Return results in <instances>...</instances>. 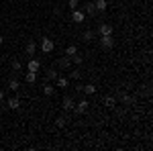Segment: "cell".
<instances>
[{
  "mask_svg": "<svg viewBox=\"0 0 153 151\" xmlns=\"http://www.w3.org/2000/svg\"><path fill=\"white\" fill-rule=\"evenodd\" d=\"M55 49V43H53V39H49V37H43V41H41V51L43 53H51Z\"/></svg>",
  "mask_w": 153,
  "mask_h": 151,
  "instance_id": "6da1fadb",
  "label": "cell"
},
{
  "mask_svg": "<svg viewBox=\"0 0 153 151\" xmlns=\"http://www.w3.org/2000/svg\"><path fill=\"white\" fill-rule=\"evenodd\" d=\"M78 106H74V110H76V115H84L86 110H88V106H90V102H88V98H82L80 102H76Z\"/></svg>",
  "mask_w": 153,
  "mask_h": 151,
  "instance_id": "7a4b0ae2",
  "label": "cell"
},
{
  "mask_svg": "<svg viewBox=\"0 0 153 151\" xmlns=\"http://www.w3.org/2000/svg\"><path fill=\"white\" fill-rule=\"evenodd\" d=\"M100 45H102V49H112V47H114L112 35H102L100 37Z\"/></svg>",
  "mask_w": 153,
  "mask_h": 151,
  "instance_id": "3957f363",
  "label": "cell"
},
{
  "mask_svg": "<svg viewBox=\"0 0 153 151\" xmlns=\"http://www.w3.org/2000/svg\"><path fill=\"white\" fill-rule=\"evenodd\" d=\"M98 35H112V25L110 23H100L98 25Z\"/></svg>",
  "mask_w": 153,
  "mask_h": 151,
  "instance_id": "277c9868",
  "label": "cell"
},
{
  "mask_svg": "<svg viewBox=\"0 0 153 151\" xmlns=\"http://www.w3.org/2000/svg\"><path fill=\"white\" fill-rule=\"evenodd\" d=\"M61 106H63V110H74V106H76V100H74L71 96H63V100H61Z\"/></svg>",
  "mask_w": 153,
  "mask_h": 151,
  "instance_id": "5b68a950",
  "label": "cell"
},
{
  "mask_svg": "<svg viewBox=\"0 0 153 151\" xmlns=\"http://www.w3.org/2000/svg\"><path fill=\"white\" fill-rule=\"evenodd\" d=\"M41 70V61L39 59H29V63H27V71H39Z\"/></svg>",
  "mask_w": 153,
  "mask_h": 151,
  "instance_id": "8992f818",
  "label": "cell"
},
{
  "mask_svg": "<svg viewBox=\"0 0 153 151\" xmlns=\"http://www.w3.org/2000/svg\"><path fill=\"white\" fill-rule=\"evenodd\" d=\"M35 51H37V43H35V41H27V45H25V53H27L29 57H33Z\"/></svg>",
  "mask_w": 153,
  "mask_h": 151,
  "instance_id": "52a82bcc",
  "label": "cell"
},
{
  "mask_svg": "<svg viewBox=\"0 0 153 151\" xmlns=\"http://www.w3.org/2000/svg\"><path fill=\"white\" fill-rule=\"evenodd\" d=\"M84 19H86V14H84L80 8L71 10V21H74V23H84Z\"/></svg>",
  "mask_w": 153,
  "mask_h": 151,
  "instance_id": "ba28073f",
  "label": "cell"
},
{
  "mask_svg": "<svg viewBox=\"0 0 153 151\" xmlns=\"http://www.w3.org/2000/svg\"><path fill=\"white\" fill-rule=\"evenodd\" d=\"M57 65H59V70H70V68H71V59L65 55V57H61L57 61Z\"/></svg>",
  "mask_w": 153,
  "mask_h": 151,
  "instance_id": "9c48e42d",
  "label": "cell"
},
{
  "mask_svg": "<svg viewBox=\"0 0 153 151\" xmlns=\"http://www.w3.org/2000/svg\"><path fill=\"white\" fill-rule=\"evenodd\" d=\"M55 86H57V88H68V86H70V80L63 78V76H57V78H55Z\"/></svg>",
  "mask_w": 153,
  "mask_h": 151,
  "instance_id": "30bf717a",
  "label": "cell"
},
{
  "mask_svg": "<svg viewBox=\"0 0 153 151\" xmlns=\"http://www.w3.org/2000/svg\"><path fill=\"white\" fill-rule=\"evenodd\" d=\"M94 6H96L98 12H104L106 8H108V2H106V0H94Z\"/></svg>",
  "mask_w": 153,
  "mask_h": 151,
  "instance_id": "8fae6325",
  "label": "cell"
},
{
  "mask_svg": "<svg viewBox=\"0 0 153 151\" xmlns=\"http://www.w3.org/2000/svg\"><path fill=\"white\" fill-rule=\"evenodd\" d=\"M53 92H55V86L49 84V82H45V84H43V94H45V96H53Z\"/></svg>",
  "mask_w": 153,
  "mask_h": 151,
  "instance_id": "7c38bea8",
  "label": "cell"
},
{
  "mask_svg": "<svg viewBox=\"0 0 153 151\" xmlns=\"http://www.w3.org/2000/svg\"><path fill=\"white\" fill-rule=\"evenodd\" d=\"M86 14H98V10H96V6H94V0H88V4H86Z\"/></svg>",
  "mask_w": 153,
  "mask_h": 151,
  "instance_id": "4fadbf2b",
  "label": "cell"
},
{
  "mask_svg": "<svg viewBox=\"0 0 153 151\" xmlns=\"http://www.w3.org/2000/svg\"><path fill=\"white\" fill-rule=\"evenodd\" d=\"M25 80H27V84H35L37 82V71H27V74H25Z\"/></svg>",
  "mask_w": 153,
  "mask_h": 151,
  "instance_id": "5bb4252c",
  "label": "cell"
},
{
  "mask_svg": "<svg viewBox=\"0 0 153 151\" xmlns=\"http://www.w3.org/2000/svg\"><path fill=\"white\" fill-rule=\"evenodd\" d=\"M82 92L86 94V96H92V94H96V86H94V84H88V86H84V88H82Z\"/></svg>",
  "mask_w": 153,
  "mask_h": 151,
  "instance_id": "9a60e30c",
  "label": "cell"
},
{
  "mask_svg": "<svg viewBox=\"0 0 153 151\" xmlns=\"http://www.w3.org/2000/svg\"><path fill=\"white\" fill-rule=\"evenodd\" d=\"M120 102H123V104H133L135 100H133V96H129L127 92H120Z\"/></svg>",
  "mask_w": 153,
  "mask_h": 151,
  "instance_id": "2e32d148",
  "label": "cell"
},
{
  "mask_svg": "<svg viewBox=\"0 0 153 151\" xmlns=\"http://www.w3.org/2000/svg\"><path fill=\"white\" fill-rule=\"evenodd\" d=\"M104 104H106V108H114V106H117V98H114V96H106Z\"/></svg>",
  "mask_w": 153,
  "mask_h": 151,
  "instance_id": "e0dca14e",
  "label": "cell"
},
{
  "mask_svg": "<svg viewBox=\"0 0 153 151\" xmlns=\"http://www.w3.org/2000/svg\"><path fill=\"white\" fill-rule=\"evenodd\" d=\"M19 106H21V100H19V98H10V100H8V108H10V110H16Z\"/></svg>",
  "mask_w": 153,
  "mask_h": 151,
  "instance_id": "ac0fdd59",
  "label": "cell"
},
{
  "mask_svg": "<svg viewBox=\"0 0 153 151\" xmlns=\"http://www.w3.org/2000/svg\"><path fill=\"white\" fill-rule=\"evenodd\" d=\"M59 74H57V70H55V68H49L47 70V80H53L55 82V78H57Z\"/></svg>",
  "mask_w": 153,
  "mask_h": 151,
  "instance_id": "d6986e66",
  "label": "cell"
},
{
  "mask_svg": "<svg viewBox=\"0 0 153 151\" xmlns=\"http://www.w3.org/2000/svg\"><path fill=\"white\" fill-rule=\"evenodd\" d=\"M19 86H21V84H19V80H14V78H12V80H8V88H10L12 92H16V90H19Z\"/></svg>",
  "mask_w": 153,
  "mask_h": 151,
  "instance_id": "ffe728a7",
  "label": "cell"
},
{
  "mask_svg": "<svg viewBox=\"0 0 153 151\" xmlns=\"http://www.w3.org/2000/svg\"><path fill=\"white\" fill-rule=\"evenodd\" d=\"M76 53H78V47H76V45H70L68 49H65V55H68V57H71V55H76Z\"/></svg>",
  "mask_w": 153,
  "mask_h": 151,
  "instance_id": "44dd1931",
  "label": "cell"
},
{
  "mask_svg": "<svg viewBox=\"0 0 153 151\" xmlns=\"http://www.w3.org/2000/svg\"><path fill=\"white\" fill-rule=\"evenodd\" d=\"M65 121H68L65 116H57V121H55V127H57V129H63V127H65Z\"/></svg>",
  "mask_w": 153,
  "mask_h": 151,
  "instance_id": "7402d4cb",
  "label": "cell"
},
{
  "mask_svg": "<svg viewBox=\"0 0 153 151\" xmlns=\"http://www.w3.org/2000/svg\"><path fill=\"white\" fill-rule=\"evenodd\" d=\"M71 63H74V65H80V63H82V55H78V53H76V55H71Z\"/></svg>",
  "mask_w": 153,
  "mask_h": 151,
  "instance_id": "603a6c76",
  "label": "cell"
},
{
  "mask_svg": "<svg viewBox=\"0 0 153 151\" xmlns=\"http://www.w3.org/2000/svg\"><path fill=\"white\" fill-rule=\"evenodd\" d=\"M80 76H82V74H80L78 70H71L70 71V80H76V82H78V80H80Z\"/></svg>",
  "mask_w": 153,
  "mask_h": 151,
  "instance_id": "cb8c5ba5",
  "label": "cell"
},
{
  "mask_svg": "<svg viewBox=\"0 0 153 151\" xmlns=\"http://www.w3.org/2000/svg\"><path fill=\"white\" fill-rule=\"evenodd\" d=\"M12 70H14V71H21V70H23V63H21L19 59H14V61H12Z\"/></svg>",
  "mask_w": 153,
  "mask_h": 151,
  "instance_id": "d4e9b609",
  "label": "cell"
},
{
  "mask_svg": "<svg viewBox=\"0 0 153 151\" xmlns=\"http://www.w3.org/2000/svg\"><path fill=\"white\" fill-rule=\"evenodd\" d=\"M68 6H70L71 10H76V8L80 6V0H68Z\"/></svg>",
  "mask_w": 153,
  "mask_h": 151,
  "instance_id": "484cf974",
  "label": "cell"
},
{
  "mask_svg": "<svg viewBox=\"0 0 153 151\" xmlns=\"http://www.w3.org/2000/svg\"><path fill=\"white\" fill-rule=\"evenodd\" d=\"M92 39H94V33L92 31H86L84 33V41H92Z\"/></svg>",
  "mask_w": 153,
  "mask_h": 151,
  "instance_id": "4316f807",
  "label": "cell"
},
{
  "mask_svg": "<svg viewBox=\"0 0 153 151\" xmlns=\"http://www.w3.org/2000/svg\"><path fill=\"white\" fill-rule=\"evenodd\" d=\"M2 100H4V92L0 90V102H2Z\"/></svg>",
  "mask_w": 153,
  "mask_h": 151,
  "instance_id": "83f0119b",
  "label": "cell"
},
{
  "mask_svg": "<svg viewBox=\"0 0 153 151\" xmlns=\"http://www.w3.org/2000/svg\"><path fill=\"white\" fill-rule=\"evenodd\" d=\"M2 43H4V37H2V35H0V45H2Z\"/></svg>",
  "mask_w": 153,
  "mask_h": 151,
  "instance_id": "f1b7e54d",
  "label": "cell"
}]
</instances>
